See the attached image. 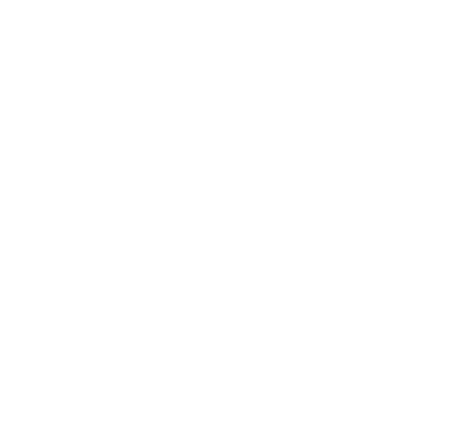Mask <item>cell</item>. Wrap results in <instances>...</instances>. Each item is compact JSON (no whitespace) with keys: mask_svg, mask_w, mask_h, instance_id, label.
I'll list each match as a JSON object with an SVG mask.
<instances>
[]
</instances>
